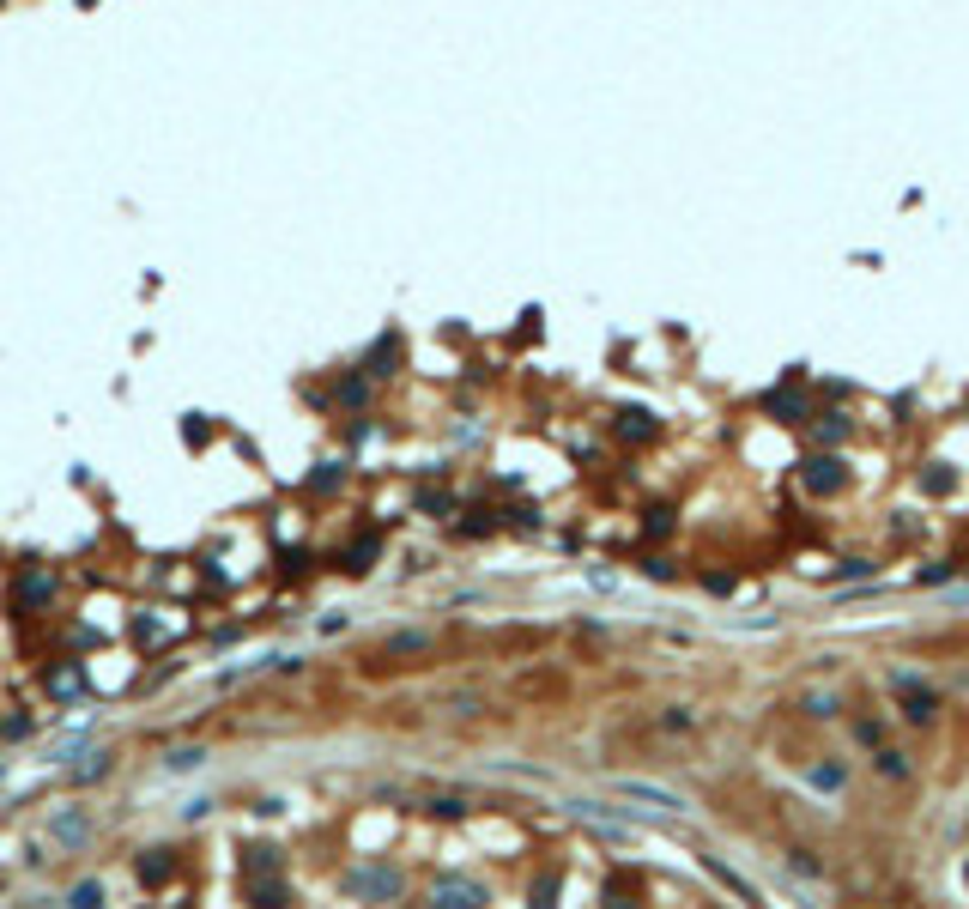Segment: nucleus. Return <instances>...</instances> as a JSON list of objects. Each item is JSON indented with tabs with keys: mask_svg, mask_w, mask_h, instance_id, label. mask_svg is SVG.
Instances as JSON below:
<instances>
[{
	"mask_svg": "<svg viewBox=\"0 0 969 909\" xmlns=\"http://www.w3.org/2000/svg\"><path fill=\"white\" fill-rule=\"evenodd\" d=\"M800 479H806L812 497H836V491L848 485V467L836 461V455H812V461L800 467Z\"/></svg>",
	"mask_w": 969,
	"mask_h": 909,
	"instance_id": "obj_1",
	"label": "nucleus"
},
{
	"mask_svg": "<svg viewBox=\"0 0 969 909\" xmlns=\"http://www.w3.org/2000/svg\"><path fill=\"white\" fill-rule=\"evenodd\" d=\"M897 691H903V715L908 722H933V709H939V697H933L915 673H897Z\"/></svg>",
	"mask_w": 969,
	"mask_h": 909,
	"instance_id": "obj_2",
	"label": "nucleus"
},
{
	"mask_svg": "<svg viewBox=\"0 0 969 909\" xmlns=\"http://www.w3.org/2000/svg\"><path fill=\"white\" fill-rule=\"evenodd\" d=\"M764 412H776V419H806V401L794 388H776V394H764Z\"/></svg>",
	"mask_w": 969,
	"mask_h": 909,
	"instance_id": "obj_3",
	"label": "nucleus"
},
{
	"mask_svg": "<svg viewBox=\"0 0 969 909\" xmlns=\"http://www.w3.org/2000/svg\"><path fill=\"white\" fill-rule=\"evenodd\" d=\"M618 431H625L630 443H648V437H654V431H661V424L648 419V412H636V406H630V412H618Z\"/></svg>",
	"mask_w": 969,
	"mask_h": 909,
	"instance_id": "obj_4",
	"label": "nucleus"
},
{
	"mask_svg": "<svg viewBox=\"0 0 969 909\" xmlns=\"http://www.w3.org/2000/svg\"><path fill=\"white\" fill-rule=\"evenodd\" d=\"M352 891H376V897H394V891H400V873H352Z\"/></svg>",
	"mask_w": 969,
	"mask_h": 909,
	"instance_id": "obj_5",
	"label": "nucleus"
},
{
	"mask_svg": "<svg viewBox=\"0 0 969 909\" xmlns=\"http://www.w3.org/2000/svg\"><path fill=\"white\" fill-rule=\"evenodd\" d=\"M437 904H484V891L466 879H448V885H437Z\"/></svg>",
	"mask_w": 969,
	"mask_h": 909,
	"instance_id": "obj_6",
	"label": "nucleus"
},
{
	"mask_svg": "<svg viewBox=\"0 0 969 909\" xmlns=\"http://www.w3.org/2000/svg\"><path fill=\"white\" fill-rule=\"evenodd\" d=\"M951 485H957V473H951V467H927V473H921V491H927V497H945Z\"/></svg>",
	"mask_w": 969,
	"mask_h": 909,
	"instance_id": "obj_7",
	"label": "nucleus"
},
{
	"mask_svg": "<svg viewBox=\"0 0 969 909\" xmlns=\"http://www.w3.org/2000/svg\"><path fill=\"white\" fill-rule=\"evenodd\" d=\"M848 437V419L842 412H824V419H818V443H842Z\"/></svg>",
	"mask_w": 969,
	"mask_h": 909,
	"instance_id": "obj_8",
	"label": "nucleus"
},
{
	"mask_svg": "<svg viewBox=\"0 0 969 909\" xmlns=\"http://www.w3.org/2000/svg\"><path fill=\"white\" fill-rule=\"evenodd\" d=\"M806 782H812V788H842V764H812Z\"/></svg>",
	"mask_w": 969,
	"mask_h": 909,
	"instance_id": "obj_9",
	"label": "nucleus"
},
{
	"mask_svg": "<svg viewBox=\"0 0 969 909\" xmlns=\"http://www.w3.org/2000/svg\"><path fill=\"white\" fill-rule=\"evenodd\" d=\"M703 861H709V855H703ZM709 873H715V879H721L727 891H739V897H751V885H746V879H739L733 867H721V861H709Z\"/></svg>",
	"mask_w": 969,
	"mask_h": 909,
	"instance_id": "obj_10",
	"label": "nucleus"
},
{
	"mask_svg": "<svg viewBox=\"0 0 969 909\" xmlns=\"http://www.w3.org/2000/svg\"><path fill=\"white\" fill-rule=\"evenodd\" d=\"M879 776H908V758L903 752H879Z\"/></svg>",
	"mask_w": 969,
	"mask_h": 909,
	"instance_id": "obj_11",
	"label": "nucleus"
}]
</instances>
